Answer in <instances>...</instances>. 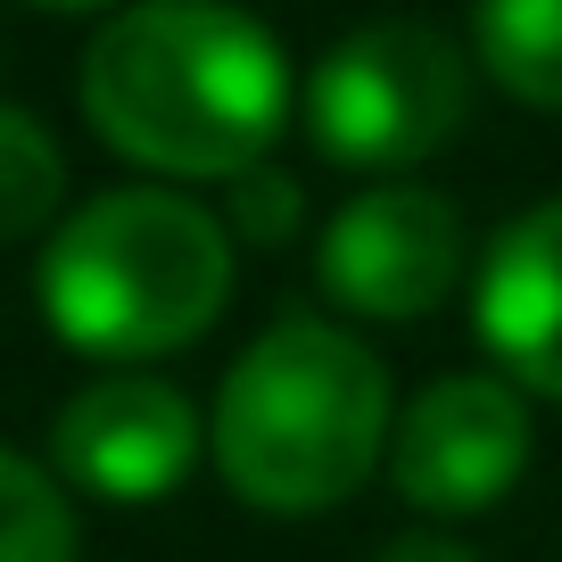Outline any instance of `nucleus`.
Segmentation results:
<instances>
[{
    "instance_id": "nucleus-1",
    "label": "nucleus",
    "mask_w": 562,
    "mask_h": 562,
    "mask_svg": "<svg viewBox=\"0 0 562 562\" xmlns=\"http://www.w3.org/2000/svg\"><path fill=\"white\" fill-rule=\"evenodd\" d=\"M83 116L149 175L240 182L290 124V67L273 34L224 0H140L91 34Z\"/></svg>"
},
{
    "instance_id": "nucleus-2",
    "label": "nucleus",
    "mask_w": 562,
    "mask_h": 562,
    "mask_svg": "<svg viewBox=\"0 0 562 562\" xmlns=\"http://www.w3.org/2000/svg\"><path fill=\"white\" fill-rule=\"evenodd\" d=\"M215 472L257 513L348 505L389 456V372L356 331L281 315L215 397Z\"/></svg>"
},
{
    "instance_id": "nucleus-3",
    "label": "nucleus",
    "mask_w": 562,
    "mask_h": 562,
    "mask_svg": "<svg viewBox=\"0 0 562 562\" xmlns=\"http://www.w3.org/2000/svg\"><path fill=\"white\" fill-rule=\"evenodd\" d=\"M232 299V232L199 199L108 191L42 248V315L67 348L140 364L175 356Z\"/></svg>"
},
{
    "instance_id": "nucleus-4",
    "label": "nucleus",
    "mask_w": 562,
    "mask_h": 562,
    "mask_svg": "<svg viewBox=\"0 0 562 562\" xmlns=\"http://www.w3.org/2000/svg\"><path fill=\"white\" fill-rule=\"evenodd\" d=\"M463 50L422 18L339 34L306 75V140L348 175H414L463 124Z\"/></svg>"
},
{
    "instance_id": "nucleus-5",
    "label": "nucleus",
    "mask_w": 562,
    "mask_h": 562,
    "mask_svg": "<svg viewBox=\"0 0 562 562\" xmlns=\"http://www.w3.org/2000/svg\"><path fill=\"white\" fill-rule=\"evenodd\" d=\"M315 273L331 290V306H348V315L422 323L463 281V215L456 199L422 191V182H381L323 224Z\"/></svg>"
},
{
    "instance_id": "nucleus-6",
    "label": "nucleus",
    "mask_w": 562,
    "mask_h": 562,
    "mask_svg": "<svg viewBox=\"0 0 562 562\" xmlns=\"http://www.w3.org/2000/svg\"><path fill=\"white\" fill-rule=\"evenodd\" d=\"M529 472V405L513 381H430L389 430V480L422 513H488Z\"/></svg>"
},
{
    "instance_id": "nucleus-7",
    "label": "nucleus",
    "mask_w": 562,
    "mask_h": 562,
    "mask_svg": "<svg viewBox=\"0 0 562 562\" xmlns=\"http://www.w3.org/2000/svg\"><path fill=\"white\" fill-rule=\"evenodd\" d=\"M50 456L67 488L100 496V505H158L191 480L199 463V414L175 381L149 372H108V381L75 389L50 422Z\"/></svg>"
},
{
    "instance_id": "nucleus-8",
    "label": "nucleus",
    "mask_w": 562,
    "mask_h": 562,
    "mask_svg": "<svg viewBox=\"0 0 562 562\" xmlns=\"http://www.w3.org/2000/svg\"><path fill=\"white\" fill-rule=\"evenodd\" d=\"M472 315L488 356L513 381L538 389V397H562V199H546L521 224L496 232Z\"/></svg>"
},
{
    "instance_id": "nucleus-9",
    "label": "nucleus",
    "mask_w": 562,
    "mask_h": 562,
    "mask_svg": "<svg viewBox=\"0 0 562 562\" xmlns=\"http://www.w3.org/2000/svg\"><path fill=\"white\" fill-rule=\"evenodd\" d=\"M472 50L496 91L562 116V0H472Z\"/></svg>"
},
{
    "instance_id": "nucleus-10",
    "label": "nucleus",
    "mask_w": 562,
    "mask_h": 562,
    "mask_svg": "<svg viewBox=\"0 0 562 562\" xmlns=\"http://www.w3.org/2000/svg\"><path fill=\"white\" fill-rule=\"evenodd\" d=\"M67 199V158L25 108H0V240L42 232Z\"/></svg>"
},
{
    "instance_id": "nucleus-11",
    "label": "nucleus",
    "mask_w": 562,
    "mask_h": 562,
    "mask_svg": "<svg viewBox=\"0 0 562 562\" xmlns=\"http://www.w3.org/2000/svg\"><path fill=\"white\" fill-rule=\"evenodd\" d=\"M0 562H75V505L50 472L0 447Z\"/></svg>"
},
{
    "instance_id": "nucleus-12",
    "label": "nucleus",
    "mask_w": 562,
    "mask_h": 562,
    "mask_svg": "<svg viewBox=\"0 0 562 562\" xmlns=\"http://www.w3.org/2000/svg\"><path fill=\"white\" fill-rule=\"evenodd\" d=\"M299 182L281 175V166H248L240 182H232V224L248 232V240H265V248H281L290 240V224H299Z\"/></svg>"
},
{
    "instance_id": "nucleus-13",
    "label": "nucleus",
    "mask_w": 562,
    "mask_h": 562,
    "mask_svg": "<svg viewBox=\"0 0 562 562\" xmlns=\"http://www.w3.org/2000/svg\"><path fill=\"white\" fill-rule=\"evenodd\" d=\"M381 562H480V554H472V546H456V538H430V529H414V538H389Z\"/></svg>"
},
{
    "instance_id": "nucleus-14",
    "label": "nucleus",
    "mask_w": 562,
    "mask_h": 562,
    "mask_svg": "<svg viewBox=\"0 0 562 562\" xmlns=\"http://www.w3.org/2000/svg\"><path fill=\"white\" fill-rule=\"evenodd\" d=\"M42 9H91V0H42Z\"/></svg>"
}]
</instances>
